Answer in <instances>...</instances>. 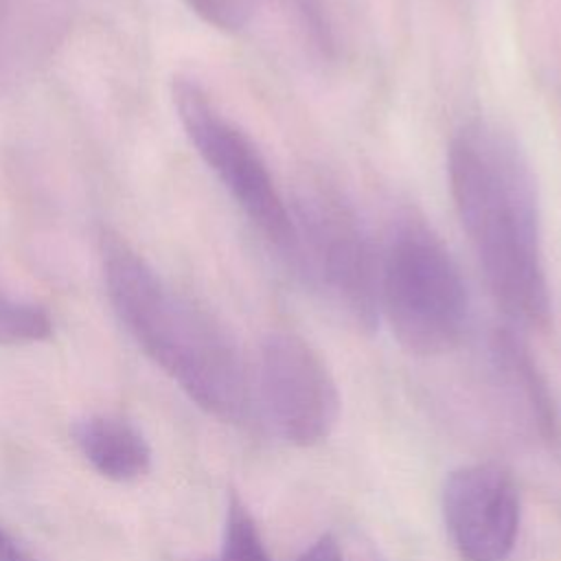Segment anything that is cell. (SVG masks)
Segmentation results:
<instances>
[{"label": "cell", "mask_w": 561, "mask_h": 561, "mask_svg": "<svg viewBox=\"0 0 561 561\" xmlns=\"http://www.w3.org/2000/svg\"><path fill=\"white\" fill-rule=\"evenodd\" d=\"M449 193L497 307L522 327L546 329L552 302L541 210L530 162L511 131L476 118L447 149Z\"/></svg>", "instance_id": "cell-1"}, {"label": "cell", "mask_w": 561, "mask_h": 561, "mask_svg": "<svg viewBox=\"0 0 561 561\" xmlns=\"http://www.w3.org/2000/svg\"><path fill=\"white\" fill-rule=\"evenodd\" d=\"M110 302L136 344L204 412L239 421L248 408V377L226 329L169 287L116 234L103 237Z\"/></svg>", "instance_id": "cell-2"}, {"label": "cell", "mask_w": 561, "mask_h": 561, "mask_svg": "<svg viewBox=\"0 0 561 561\" xmlns=\"http://www.w3.org/2000/svg\"><path fill=\"white\" fill-rule=\"evenodd\" d=\"M379 316L414 355H440L465 335L469 294L462 274L421 219L397 224L379 261Z\"/></svg>", "instance_id": "cell-3"}, {"label": "cell", "mask_w": 561, "mask_h": 561, "mask_svg": "<svg viewBox=\"0 0 561 561\" xmlns=\"http://www.w3.org/2000/svg\"><path fill=\"white\" fill-rule=\"evenodd\" d=\"M294 254L322 298L359 331L379 322V261L344 193L322 175H307L289 204Z\"/></svg>", "instance_id": "cell-4"}, {"label": "cell", "mask_w": 561, "mask_h": 561, "mask_svg": "<svg viewBox=\"0 0 561 561\" xmlns=\"http://www.w3.org/2000/svg\"><path fill=\"white\" fill-rule=\"evenodd\" d=\"M171 99L178 118L217 180L226 186L256 230L283 254H294L289 206L278 193L263 156L250 136L232 123L210 94L188 77H175Z\"/></svg>", "instance_id": "cell-5"}, {"label": "cell", "mask_w": 561, "mask_h": 561, "mask_svg": "<svg viewBox=\"0 0 561 561\" xmlns=\"http://www.w3.org/2000/svg\"><path fill=\"white\" fill-rule=\"evenodd\" d=\"M259 383L278 434L298 447L324 440L340 414V394L320 353L296 333H272L261 346Z\"/></svg>", "instance_id": "cell-6"}, {"label": "cell", "mask_w": 561, "mask_h": 561, "mask_svg": "<svg viewBox=\"0 0 561 561\" xmlns=\"http://www.w3.org/2000/svg\"><path fill=\"white\" fill-rule=\"evenodd\" d=\"M443 519L462 561H506L519 530V491L493 462L467 465L443 486Z\"/></svg>", "instance_id": "cell-7"}, {"label": "cell", "mask_w": 561, "mask_h": 561, "mask_svg": "<svg viewBox=\"0 0 561 561\" xmlns=\"http://www.w3.org/2000/svg\"><path fill=\"white\" fill-rule=\"evenodd\" d=\"M72 440L83 458L107 480L134 482L151 467L142 432L116 414H90L72 423Z\"/></svg>", "instance_id": "cell-8"}, {"label": "cell", "mask_w": 561, "mask_h": 561, "mask_svg": "<svg viewBox=\"0 0 561 561\" xmlns=\"http://www.w3.org/2000/svg\"><path fill=\"white\" fill-rule=\"evenodd\" d=\"M491 353L495 366L506 377V381L519 390L524 405L528 408L537 432L546 440H554L561 434V416L557 401L550 392L546 377L541 375L539 366L535 364L526 344L515 335L511 329H500L493 333Z\"/></svg>", "instance_id": "cell-9"}, {"label": "cell", "mask_w": 561, "mask_h": 561, "mask_svg": "<svg viewBox=\"0 0 561 561\" xmlns=\"http://www.w3.org/2000/svg\"><path fill=\"white\" fill-rule=\"evenodd\" d=\"M33 13L31 0H0V88L15 77L33 46Z\"/></svg>", "instance_id": "cell-10"}, {"label": "cell", "mask_w": 561, "mask_h": 561, "mask_svg": "<svg viewBox=\"0 0 561 561\" xmlns=\"http://www.w3.org/2000/svg\"><path fill=\"white\" fill-rule=\"evenodd\" d=\"M204 561H270L259 526L237 493L228 497L221 550L217 557Z\"/></svg>", "instance_id": "cell-11"}, {"label": "cell", "mask_w": 561, "mask_h": 561, "mask_svg": "<svg viewBox=\"0 0 561 561\" xmlns=\"http://www.w3.org/2000/svg\"><path fill=\"white\" fill-rule=\"evenodd\" d=\"M53 333L50 316L44 307L0 296V342L28 344Z\"/></svg>", "instance_id": "cell-12"}, {"label": "cell", "mask_w": 561, "mask_h": 561, "mask_svg": "<svg viewBox=\"0 0 561 561\" xmlns=\"http://www.w3.org/2000/svg\"><path fill=\"white\" fill-rule=\"evenodd\" d=\"M191 9L210 26L237 33L241 31L254 9V0H186Z\"/></svg>", "instance_id": "cell-13"}, {"label": "cell", "mask_w": 561, "mask_h": 561, "mask_svg": "<svg viewBox=\"0 0 561 561\" xmlns=\"http://www.w3.org/2000/svg\"><path fill=\"white\" fill-rule=\"evenodd\" d=\"M296 561H344V559H342L337 541L331 535H322Z\"/></svg>", "instance_id": "cell-14"}, {"label": "cell", "mask_w": 561, "mask_h": 561, "mask_svg": "<svg viewBox=\"0 0 561 561\" xmlns=\"http://www.w3.org/2000/svg\"><path fill=\"white\" fill-rule=\"evenodd\" d=\"M0 561H35L26 550H22L2 528H0Z\"/></svg>", "instance_id": "cell-15"}]
</instances>
